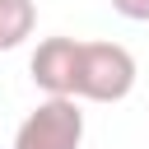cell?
<instances>
[{"label": "cell", "instance_id": "cell-1", "mask_svg": "<svg viewBox=\"0 0 149 149\" xmlns=\"http://www.w3.org/2000/svg\"><path fill=\"white\" fill-rule=\"evenodd\" d=\"M135 88V56L121 42H84L79 47V79L74 98L88 102H121Z\"/></svg>", "mask_w": 149, "mask_h": 149}, {"label": "cell", "instance_id": "cell-2", "mask_svg": "<svg viewBox=\"0 0 149 149\" xmlns=\"http://www.w3.org/2000/svg\"><path fill=\"white\" fill-rule=\"evenodd\" d=\"M79 144H84L79 98L61 93H47V102H37L14 130V149H79Z\"/></svg>", "mask_w": 149, "mask_h": 149}, {"label": "cell", "instance_id": "cell-3", "mask_svg": "<svg viewBox=\"0 0 149 149\" xmlns=\"http://www.w3.org/2000/svg\"><path fill=\"white\" fill-rule=\"evenodd\" d=\"M79 47L74 37H47L37 42L28 70H33V84L42 93H61V98H74V79H79Z\"/></svg>", "mask_w": 149, "mask_h": 149}, {"label": "cell", "instance_id": "cell-4", "mask_svg": "<svg viewBox=\"0 0 149 149\" xmlns=\"http://www.w3.org/2000/svg\"><path fill=\"white\" fill-rule=\"evenodd\" d=\"M33 28H37V5L33 0H0V51H14Z\"/></svg>", "mask_w": 149, "mask_h": 149}, {"label": "cell", "instance_id": "cell-5", "mask_svg": "<svg viewBox=\"0 0 149 149\" xmlns=\"http://www.w3.org/2000/svg\"><path fill=\"white\" fill-rule=\"evenodd\" d=\"M112 9L130 23H149V0H112Z\"/></svg>", "mask_w": 149, "mask_h": 149}]
</instances>
